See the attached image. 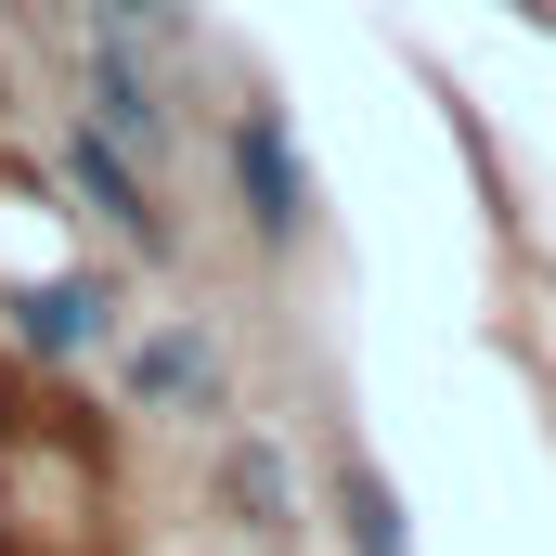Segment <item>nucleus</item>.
<instances>
[{"mask_svg":"<svg viewBox=\"0 0 556 556\" xmlns=\"http://www.w3.org/2000/svg\"><path fill=\"white\" fill-rule=\"evenodd\" d=\"M233 194H247L260 247H298V233H311V168H298V142H285L273 104H247V117H233Z\"/></svg>","mask_w":556,"mask_h":556,"instance_id":"1","label":"nucleus"},{"mask_svg":"<svg viewBox=\"0 0 556 556\" xmlns=\"http://www.w3.org/2000/svg\"><path fill=\"white\" fill-rule=\"evenodd\" d=\"M0 324H13V350L78 363V350H104V337H117V298H104L91 273H52V285H13V298H0Z\"/></svg>","mask_w":556,"mask_h":556,"instance_id":"2","label":"nucleus"},{"mask_svg":"<svg viewBox=\"0 0 556 556\" xmlns=\"http://www.w3.org/2000/svg\"><path fill=\"white\" fill-rule=\"evenodd\" d=\"M65 168H78V194H91V207H104V220L130 233L142 260H168V220H155V194H142L130 142H104V130H91V117H78V130H65Z\"/></svg>","mask_w":556,"mask_h":556,"instance_id":"3","label":"nucleus"},{"mask_svg":"<svg viewBox=\"0 0 556 556\" xmlns=\"http://www.w3.org/2000/svg\"><path fill=\"white\" fill-rule=\"evenodd\" d=\"M91 104H104V117H91L104 142H155V117H168V104H155V78H142V52L117 39V26L91 39Z\"/></svg>","mask_w":556,"mask_h":556,"instance_id":"4","label":"nucleus"},{"mask_svg":"<svg viewBox=\"0 0 556 556\" xmlns=\"http://www.w3.org/2000/svg\"><path fill=\"white\" fill-rule=\"evenodd\" d=\"M337 531H350V556H415V531H402V492H389L363 453H337Z\"/></svg>","mask_w":556,"mask_h":556,"instance_id":"5","label":"nucleus"},{"mask_svg":"<svg viewBox=\"0 0 556 556\" xmlns=\"http://www.w3.org/2000/svg\"><path fill=\"white\" fill-rule=\"evenodd\" d=\"M130 389H142V402H220V350H207L194 324H168V337H142Z\"/></svg>","mask_w":556,"mask_h":556,"instance_id":"6","label":"nucleus"},{"mask_svg":"<svg viewBox=\"0 0 556 556\" xmlns=\"http://www.w3.org/2000/svg\"><path fill=\"white\" fill-rule=\"evenodd\" d=\"M104 13H117V26H142V13H168V0H104Z\"/></svg>","mask_w":556,"mask_h":556,"instance_id":"7","label":"nucleus"}]
</instances>
